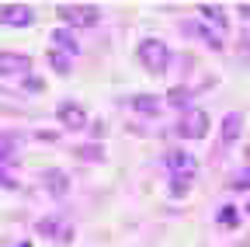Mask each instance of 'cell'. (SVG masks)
Segmentation results:
<instances>
[{
	"label": "cell",
	"mask_w": 250,
	"mask_h": 247,
	"mask_svg": "<svg viewBox=\"0 0 250 247\" xmlns=\"http://www.w3.org/2000/svg\"><path fill=\"white\" fill-rule=\"evenodd\" d=\"M174 133H177L181 139H205V136H208V112H202V108H184L181 118H177V126H174Z\"/></svg>",
	"instance_id": "cell-3"
},
{
	"label": "cell",
	"mask_w": 250,
	"mask_h": 247,
	"mask_svg": "<svg viewBox=\"0 0 250 247\" xmlns=\"http://www.w3.org/2000/svg\"><path fill=\"white\" fill-rule=\"evenodd\" d=\"M240 133H243V115H240V112L223 115V126H219V136H223V143H226V146H229V143H236V139H240Z\"/></svg>",
	"instance_id": "cell-13"
},
{
	"label": "cell",
	"mask_w": 250,
	"mask_h": 247,
	"mask_svg": "<svg viewBox=\"0 0 250 247\" xmlns=\"http://www.w3.org/2000/svg\"><path fill=\"white\" fill-rule=\"evenodd\" d=\"M0 24L28 28V24H35V11H31L28 4H0Z\"/></svg>",
	"instance_id": "cell-8"
},
{
	"label": "cell",
	"mask_w": 250,
	"mask_h": 247,
	"mask_svg": "<svg viewBox=\"0 0 250 247\" xmlns=\"http://www.w3.org/2000/svg\"><path fill=\"white\" fill-rule=\"evenodd\" d=\"M80 160H87V164H94V160H104V150L98 146V143H90V146H77L73 150Z\"/></svg>",
	"instance_id": "cell-17"
},
{
	"label": "cell",
	"mask_w": 250,
	"mask_h": 247,
	"mask_svg": "<svg viewBox=\"0 0 250 247\" xmlns=\"http://www.w3.org/2000/svg\"><path fill=\"white\" fill-rule=\"evenodd\" d=\"M56 122H59L62 129H70V133L90 129L87 112H83V105H77V101H59V105H56Z\"/></svg>",
	"instance_id": "cell-5"
},
{
	"label": "cell",
	"mask_w": 250,
	"mask_h": 247,
	"mask_svg": "<svg viewBox=\"0 0 250 247\" xmlns=\"http://www.w3.org/2000/svg\"><path fill=\"white\" fill-rule=\"evenodd\" d=\"M198 21H205L208 28H215L219 35L229 32V18L223 11V4H198Z\"/></svg>",
	"instance_id": "cell-9"
},
{
	"label": "cell",
	"mask_w": 250,
	"mask_h": 247,
	"mask_svg": "<svg viewBox=\"0 0 250 247\" xmlns=\"http://www.w3.org/2000/svg\"><path fill=\"white\" fill-rule=\"evenodd\" d=\"M164 167L170 171V178H184V181H191V178L198 174L195 153H188V150H181V146H174V150L164 153Z\"/></svg>",
	"instance_id": "cell-4"
},
{
	"label": "cell",
	"mask_w": 250,
	"mask_h": 247,
	"mask_svg": "<svg viewBox=\"0 0 250 247\" xmlns=\"http://www.w3.org/2000/svg\"><path fill=\"white\" fill-rule=\"evenodd\" d=\"M31 73V59L24 56V52H0V77H18V80H24Z\"/></svg>",
	"instance_id": "cell-7"
},
{
	"label": "cell",
	"mask_w": 250,
	"mask_h": 247,
	"mask_svg": "<svg viewBox=\"0 0 250 247\" xmlns=\"http://www.w3.org/2000/svg\"><path fill=\"white\" fill-rule=\"evenodd\" d=\"M21 90H24V94H42V90H45V80H42V77H31V73H28V77L21 80Z\"/></svg>",
	"instance_id": "cell-19"
},
{
	"label": "cell",
	"mask_w": 250,
	"mask_h": 247,
	"mask_svg": "<svg viewBox=\"0 0 250 247\" xmlns=\"http://www.w3.org/2000/svg\"><path fill=\"white\" fill-rule=\"evenodd\" d=\"M49 67H52L56 73H62V77H66V73L73 70V63H70V56H66V52H56V49L49 52Z\"/></svg>",
	"instance_id": "cell-16"
},
{
	"label": "cell",
	"mask_w": 250,
	"mask_h": 247,
	"mask_svg": "<svg viewBox=\"0 0 250 247\" xmlns=\"http://www.w3.org/2000/svg\"><path fill=\"white\" fill-rule=\"evenodd\" d=\"M247 216H250V202H247Z\"/></svg>",
	"instance_id": "cell-27"
},
{
	"label": "cell",
	"mask_w": 250,
	"mask_h": 247,
	"mask_svg": "<svg viewBox=\"0 0 250 247\" xmlns=\"http://www.w3.org/2000/svg\"><path fill=\"white\" fill-rule=\"evenodd\" d=\"M136 59L143 63V70H149L153 77H160L170 70V49L164 39H143L136 45Z\"/></svg>",
	"instance_id": "cell-1"
},
{
	"label": "cell",
	"mask_w": 250,
	"mask_h": 247,
	"mask_svg": "<svg viewBox=\"0 0 250 247\" xmlns=\"http://www.w3.org/2000/svg\"><path fill=\"white\" fill-rule=\"evenodd\" d=\"M52 49H56V52H66L70 59L80 56V42L73 39L70 28H56V32H52Z\"/></svg>",
	"instance_id": "cell-12"
},
{
	"label": "cell",
	"mask_w": 250,
	"mask_h": 247,
	"mask_svg": "<svg viewBox=\"0 0 250 247\" xmlns=\"http://www.w3.org/2000/svg\"><path fill=\"white\" fill-rule=\"evenodd\" d=\"M18 143H21V136H0V164L18 153Z\"/></svg>",
	"instance_id": "cell-18"
},
{
	"label": "cell",
	"mask_w": 250,
	"mask_h": 247,
	"mask_svg": "<svg viewBox=\"0 0 250 247\" xmlns=\"http://www.w3.org/2000/svg\"><path fill=\"white\" fill-rule=\"evenodd\" d=\"M219 223H223V226H240V212H236V205L219 209Z\"/></svg>",
	"instance_id": "cell-20"
},
{
	"label": "cell",
	"mask_w": 250,
	"mask_h": 247,
	"mask_svg": "<svg viewBox=\"0 0 250 247\" xmlns=\"http://www.w3.org/2000/svg\"><path fill=\"white\" fill-rule=\"evenodd\" d=\"M240 14H243V18H250V4H240Z\"/></svg>",
	"instance_id": "cell-25"
},
{
	"label": "cell",
	"mask_w": 250,
	"mask_h": 247,
	"mask_svg": "<svg viewBox=\"0 0 250 247\" xmlns=\"http://www.w3.org/2000/svg\"><path fill=\"white\" fill-rule=\"evenodd\" d=\"M56 14H59L62 24H70V32L73 28H94L101 21V7L98 4H59Z\"/></svg>",
	"instance_id": "cell-2"
},
{
	"label": "cell",
	"mask_w": 250,
	"mask_h": 247,
	"mask_svg": "<svg viewBox=\"0 0 250 247\" xmlns=\"http://www.w3.org/2000/svg\"><path fill=\"white\" fill-rule=\"evenodd\" d=\"M229 188H236V192H243V188H250V164L236 174V178H229Z\"/></svg>",
	"instance_id": "cell-22"
},
{
	"label": "cell",
	"mask_w": 250,
	"mask_h": 247,
	"mask_svg": "<svg viewBox=\"0 0 250 247\" xmlns=\"http://www.w3.org/2000/svg\"><path fill=\"white\" fill-rule=\"evenodd\" d=\"M42 237H52V240H73V226H66L62 220H56V216H45V220H39V226H35Z\"/></svg>",
	"instance_id": "cell-11"
},
{
	"label": "cell",
	"mask_w": 250,
	"mask_h": 247,
	"mask_svg": "<svg viewBox=\"0 0 250 247\" xmlns=\"http://www.w3.org/2000/svg\"><path fill=\"white\" fill-rule=\"evenodd\" d=\"M18 247H31V244H28V240H21V244H18Z\"/></svg>",
	"instance_id": "cell-26"
},
{
	"label": "cell",
	"mask_w": 250,
	"mask_h": 247,
	"mask_svg": "<svg viewBox=\"0 0 250 247\" xmlns=\"http://www.w3.org/2000/svg\"><path fill=\"white\" fill-rule=\"evenodd\" d=\"M35 139H45V143H52V139H59V133H35Z\"/></svg>",
	"instance_id": "cell-24"
},
{
	"label": "cell",
	"mask_w": 250,
	"mask_h": 247,
	"mask_svg": "<svg viewBox=\"0 0 250 247\" xmlns=\"http://www.w3.org/2000/svg\"><path fill=\"white\" fill-rule=\"evenodd\" d=\"M181 32H184V35H191V39H198V42H205V45L215 49V52L226 45L223 35H219L215 28H208L205 21H198V18H184V21H181Z\"/></svg>",
	"instance_id": "cell-6"
},
{
	"label": "cell",
	"mask_w": 250,
	"mask_h": 247,
	"mask_svg": "<svg viewBox=\"0 0 250 247\" xmlns=\"http://www.w3.org/2000/svg\"><path fill=\"white\" fill-rule=\"evenodd\" d=\"M42 184H45V192H49L52 199H66V195H70V174L59 171V167H49V171L42 174Z\"/></svg>",
	"instance_id": "cell-10"
},
{
	"label": "cell",
	"mask_w": 250,
	"mask_h": 247,
	"mask_svg": "<svg viewBox=\"0 0 250 247\" xmlns=\"http://www.w3.org/2000/svg\"><path fill=\"white\" fill-rule=\"evenodd\" d=\"M188 188H191V181H184V178H170V195H174V199L188 195Z\"/></svg>",
	"instance_id": "cell-23"
},
{
	"label": "cell",
	"mask_w": 250,
	"mask_h": 247,
	"mask_svg": "<svg viewBox=\"0 0 250 247\" xmlns=\"http://www.w3.org/2000/svg\"><path fill=\"white\" fill-rule=\"evenodd\" d=\"M0 188H4V192H18V188H21V181H18L14 174H7L4 164H0Z\"/></svg>",
	"instance_id": "cell-21"
},
{
	"label": "cell",
	"mask_w": 250,
	"mask_h": 247,
	"mask_svg": "<svg viewBox=\"0 0 250 247\" xmlns=\"http://www.w3.org/2000/svg\"><path fill=\"white\" fill-rule=\"evenodd\" d=\"M195 94H198V90H191V87L177 84V87H170V90H167V105H170V108H181V112H184L188 105H191V98H195Z\"/></svg>",
	"instance_id": "cell-15"
},
{
	"label": "cell",
	"mask_w": 250,
	"mask_h": 247,
	"mask_svg": "<svg viewBox=\"0 0 250 247\" xmlns=\"http://www.w3.org/2000/svg\"><path fill=\"white\" fill-rule=\"evenodd\" d=\"M129 105H132L139 115H146V118H156V115H160V108H164V101L156 98V94H136V98H129Z\"/></svg>",
	"instance_id": "cell-14"
}]
</instances>
